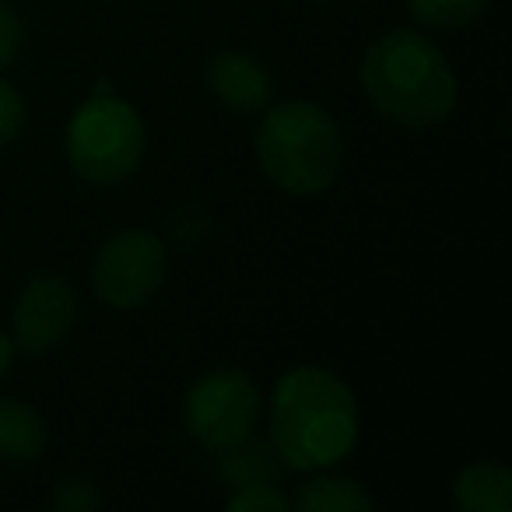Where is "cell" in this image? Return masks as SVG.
I'll use <instances>...</instances> for the list:
<instances>
[{
    "mask_svg": "<svg viewBox=\"0 0 512 512\" xmlns=\"http://www.w3.org/2000/svg\"><path fill=\"white\" fill-rule=\"evenodd\" d=\"M228 512H285L292 509V495L281 491L271 481H253V484H239V488L228 491L225 498Z\"/></svg>",
    "mask_w": 512,
    "mask_h": 512,
    "instance_id": "5bb4252c",
    "label": "cell"
},
{
    "mask_svg": "<svg viewBox=\"0 0 512 512\" xmlns=\"http://www.w3.org/2000/svg\"><path fill=\"white\" fill-rule=\"evenodd\" d=\"M376 505L372 491L358 477L334 474V467L313 470L292 495V509L302 512H365Z\"/></svg>",
    "mask_w": 512,
    "mask_h": 512,
    "instance_id": "8fae6325",
    "label": "cell"
},
{
    "mask_svg": "<svg viewBox=\"0 0 512 512\" xmlns=\"http://www.w3.org/2000/svg\"><path fill=\"white\" fill-rule=\"evenodd\" d=\"M362 95L386 123L404 130H435L453 116L460 81L425 29H390L358 64Z\"/></svg>",
    "mask_w": 512,
    "mask_h": 512,
    "instance_id": "7a4b0ae2",
    "label": "cell"
},
{
    "mask_svg": "<svg viewBox=\"0 0 512 512\" xmlns=\"http://www.w3.org/2000/svg\"><path fill=\"white\" fill-rule=\"evenodd\" d=\"M264 393L242 369H211L190 383L183 397V428L200 449L221 453L256 432Z\"/></svg>",
    "mask_w": 512,
    "mask_h": 512,
    "instance_id": "8992f818",
    "label": "cell"
},
{
    "mask_svg": "<svg viewBox=\"0 0 512 512\" xmlns=\"http://www.w3.org/2000/svg\"><path fill=\"white\" fill-rule=\"evenodd\" d=\"M50 505L57 512H92V509H102L106 498H102L99 484H95L92 477H60V481L53 484Z\"/></svg>",
    "mask_w": 512,
    "mask_h": 512,
    "instance_id": "9a60e30c",
    "label": "cell"
},
{
    "mask_svg": "<svg viewBox=\"0 0 512 512\" xmlns=\"http://www.w3.org/2000/svg\"><path fill=\"white\" fill-rule=\"evenodd\" d=\"M81 316V292L57 271L32 274L11 309V341L22 355H50L71 337Z\"/></svg>",
    "mask_w": 512,
    "mask_h": 512,
    "instance_id": "52a82bcc",
    "label": "cell"
},
{
    "mask_svg": "<svg viewBox=\"0 0 512 512\" xmlns=\"http://www.w3.org/2000/svg\"><path fill=\"white\" fill-rule=\"evenodd\" d=\"M214 460H218V477L225 484H232V488L253 484V481L278 484L285 474H292V470L281 463V456H278V449L271 446V439H256V432L246 435L242 442H235V446L214 453Z\"/></svg>",
    "mask_w": 512,
    "mask_h": 512,
    "instance_id": "7c38bea8",
    "label": "cell"
},
{
    "mask_svg": "<svg viewBox=\"0 0 512 512\" xmlns=\"http://www.w3.org/2000/svg\"><path fill=\"white\" fill-rule=\"evenodd\" d=\"M64 155L74 176L92 186H120L134 179L148 155V127L134 102L113 92H88L67 120Z\"/></svg>",
    "mask_w": 512,
    "mask_h": 512,
    "instance_id": "277c9868",
    "label": "cell"
},
{
    "mask_svg": "<svg viewBox=\"0 0 512 512\" xmlns=\"http://www.w3.org/2000/svg\"><path fill=\"white\" fill-rule=\"evenodd\" d=\"M15 355H18V348H15V341H11V334H4V330H0V379L11 372Z\"/></svg>",
    "mask_w": 512,
    "mask_h": 512,
    "instance_id": "d6986e66",
    "label": "cell"
},
{
    "mask_svg": "<svg viewBox=\"0 0 512 512\" xmlns=\"http://www.w3.org/2000/svg\"><path fill=\"white\" fill-rule=\"evenodd\" d=\"M25 116H29V109H25L22 92L0 74V148H8L22 137Z\"/></svg>",
    "mask_w": 512,
    "mask_h": 512,
    "instance_id": "e0dca14e",
    "label": "cell"
},
{
    "mask_svg": "<svg viewBox=\"0 0 512 512\" xmlns=\"http://www.w3.org/2000/svg\"><path fill=\"white\" fill-rule=\"evenodd\" d=\"M207 235V218L197 211V207H183V211H176L169 218V239L176 249H190L197 246V242H204Z\"/></svg>",
    "mask_w": 512,
    "mask_h": 512,
    "instance_id": "ac0fdd59",
    "label": "cell"
},
{
    "mask_svg": "<svg viewBox=\"0 0 512 512\" xmlns=\"http://www.w3.org/2000/svg\"><path fill=\"white\" fill-rule=\"evenodd\" d=\"M256 165L288 197H316L341 179L348 148L334 113L320 102H271L253 134Z\"/></svg>",
    "mask_w": 512,
    "mask_h": 512,
    "instance_id": "3957f363",
    "label": "cell"
},
{
    "mask_svg": "<svg viewBox=\"0 0 512 512\" xmlns=\"http://www.w3.org/2000/svg\"><path fill=\"white\" fill-rule=\"evenodd\" d=\"M453 505L463 512H509L512 470L502 460H474L453 477Z\"/></svg>",
    "mask_w": 512,
    "mask_h": 512,
    "instance_id": "30bf717a",
    "label": "cell"
},
{
    "mask_svg": "<svg viewBox=\"0 0 512 512\" xmlns=\"http://www.w3.org/2000/svg\"><path fill=\"white\" fill-rule=\"evenodd\" d=\"M362 411L344 376L327 365L281 372L267 400V439L292 474H313L344 463L358 446Z\"/></svg>",
    "mask_w": 512,
    "mask_h": 512,
    "instance_id": "6da1fadb",
    "label": "cell"
},
{
    "mask_svg": "<svg viewBox=\"0 0 512 512\" xmlns=\"http://www.w3.org/2000/svg\"><path fill=\"white\" fill-rule=\"evenodd\" d=\"M204 81L211 99L225 113L235 116H260L274 102V78L246 50H218L204 67Z\"/></svg>",
    "mask_w": 512,
    "mask_h": 512,
    "instance_id": "ba28073f",
    "label": "cell"
},
{
    "mask_svg": "<svg viewBox=\"0 0 512 512\" xmlns=\"http://www.w3.org/2000/svg\"><path fill=\"white\" fill-rule=\"evenodd\" d=\"M88 278L102 306L116 313L144 309L169 278V242L151 228H120L95 249Z\"/></svg>",
    "mask_w": 512,
    "mask_h": 512,
    "instance_id": "5b68a950",
    "label": "cell"
},
{
    "mask_svg": "<svg viewBox=\"0 0 512 512\" xmlns=\"http://www.w3.org/2000/svg\"><path fill=\"white\" fill-rule=\"evenodd\" d=\"M491 0H407V15L425 32H456L474 25Z\"/></svg>",
    "mask_w": 512,
    "mask_h": 512,
    "instance_id": "4fadbf2b",
    "label": "cell"
},
{
    "mask_svg": "<svg viewBox=\"0 0 512 512\" xmlns=\"http://www.w3.org/2000/svg\"><path fill=\"white\" fill-rule=\"evenodd\" d=\"M50 446L43 411L22 397H0V463H36Z\"/></svg>",
    "mask_w": 512,
    "mask_h": 512,
    "instance_id": "9c48e42d",
    "label": "cell"
},
{
    "mask_svg": "<svg viewBox=\"0 0 512 512\" xmlns=\"http://www.w3.org/2000/svg\"><path fill=\"white\" fill-rule=\"evenodd\" d=\"M25 46V18L11 0H0V74L11 71Z\"/></svg>",
    "mask_w": 512,
    "mask_h": 512,
    "instance_id": "2e32d148",
    "label": "cell"
}]
</instances>
